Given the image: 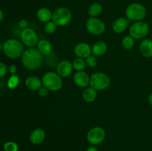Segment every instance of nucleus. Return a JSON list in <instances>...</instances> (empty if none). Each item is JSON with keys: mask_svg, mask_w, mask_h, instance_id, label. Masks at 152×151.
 Listing matches in <instances>:
<instances>
[{"mask_svg": "<svg viewBox=\"0 0 152 151\" xmlns=\"http://www.w3.org/2000/svg\"><path fill=\"white\" fill-rule=\"evenodd\" d=\"M42 54L35 47H28L24 50L22 55V63L26 69L30 70H37L42 62Z\"/></svg>", "mask_w": 152, "mask_h": 151, "instance_id": "f257e3e1", "label": "nucleus"}, {"mask_svg": "<svg viewBox=\"0 0 152 151\" xmlns=\"http://www.w3.org/2000/svg\"><path fill=\"white\" fill-rule=\"evenodd\" d=\"M2 50L7 58L17 59L22 56L24 52L23 44L16 38H9L2 44Z\"/></svg>", "mask_w": 152, "mask_h": 151, "instance_id": "f03ea898", "label": "nucleus"}, {"mask_svg": "<svg viewBox=\"0 0 152 151\" xmlns=\"http://www.w3.org/2000/svg\"><path fill=\"white\" fill-rule=\"evenodd\" d=\"M147 16L146 7L138 2L131 3L126 9V16L129 21H142Z\"/></svg>", "mask_w": 152, "mask_h": 151, "instance_id": "7ed1b4c3", "label": "nucleus"}, {"mask_svg": "<svg viewBox=\"0 0 152 151\" xmlns=\"http://www.w3.org/2000/svg\"><path fill=\"white\" fill-rule=\"evenodd\" d=\"M42 86L51 91H57L62 87V77L57 73L49 71L44 74L42 78Z\"/></svg>", "mask_w": 152, "mask_h": 151, "instance_id": "20e7f679", "label": "nucleus"}, {"mask_svg": "<svg viewBox=\"0 0 152 151\" xmlns=\"http://www.w3.org/2000/svg\"><path fill=\"white\" fill-rule=\"evenodd\" d=\"M72 20V13L66 7H59L53 12L52 21L57 26L68 25Z\"/></svg>", "mask_w": 152, "mask_h": 151, "instance_id": "39448f33", "label": "nucleus"}, {"mask_svg": "<svg viewBox=\"0 0 152 151\" xmlns=\"http://www.w3.org/2000/svg\"><path fill=\"white\" fill-rule=\"evenodd\" d=\"M111 84V79L109 76L102 72H96L90 77L91 87L96 90H106Z\"/></svg>", "mask_w": 152, "mask_h": 151, "instance_id": "423d86ee", "label": "nucleus"}, {"mask_svg": "<svg viewBox=\"0 0 152 151\" xmlns=\"http://www.w3.org/2000/svg\"><path fill=\"white\" fill-rule=\"evenodd\" d=\"M148 33H149V25L143 20L135 22L129 29L130 36L134 39H141L145 38Z\"/></svg>", "mask_w": 152, "mask_h": 151, "instance_id": "0eeeda50", "label": "nucleus"}, {"mask_svg": "<svg viewBox=\"0 0 152 151\" xmlns=\"http://www.w3.org/2000/svg\"><path fill=\"white\" fill-rule=\"evenodd\" d=\"M86 28L88 32L94 36H99L105 30V25L102 20L97 17H90L87 20Z\"/></svg>", "mask_w": 152, "mask_h": 151, "instance_id": "6e6552de", "label": "nucleus"}, {"mask_svg": "<svg viewBox=\"0 0 152 151\" xmlns=\"http://www.w3.org/2000/svg\"><path fill=\"white\" fill-rule=\"evenodd\" d=\"M20 38L22 42L28 47H34L39 42V38L37 33L31 28L22 30L20 33Z\"/></svg>", "mask_w": 152, "mask_h": 151, "instance_id": "1a4fd4ad", "label": "nucleus"}, {"mask_svg": "<svg viewBox=\"0 0 152 151\" xmlns=\"http://www.w3.org/2000/svg\"><path fill=\"white\" fill-rule=\"evenodd\" d=\"M105 138V131L102 127H94L91 129L87 134L88 142L92 145H98L102 143Z\"/></svg>", "mask_w": 152, "mask_h": 151, "instance_id": "9d476101", "label": "nucleus"}, {"mask_svg": "<svg viewBox=\"0 0 152 151\" xmlns=\"http://www.w3.org/2000/svg\"><path fill=\"white\" fill-rule=\"evenodd\" d=\"M73 64L68 60L61 61L57 65H56V73L60 76L61 77L66 78L68 77L72 73Z\"/></svg>", "mask_w": 152, "mask_h": 151, "instance_id": "9b49d317", "label": "nucleus"}, {"mask_svg": "<svg viewBox=\"0 0 152 151\" xmlns=\"http://www.w3.org/2000/svg\"><path fill=\"white\" fill-rule=\"evenodd\" d=\"M74 52L78 58L86 59L92 53L91 47L86 42L79 43L74 47Z\"/></svg>", "mask_w": 152, "mask_h": 151, "instance_id": "f8f14e48", "label": "nucleus"}, {"mask_svg": "<svg viewBox=\"0 0 152 151\" xmlns=\"http://www.w3.org/2000/svg\"><path fill=\"white\" fill-rule=\"evenodd\" d=\"M74 81L79 87H87L90 84V76L85 71H77L74 76Z\"/></svg>", "mask_w": 152, "mask_h": 151, "instance_id": "ddd939ff", "label": "nucleus"}, {"mask_svg": "<svg viewBox=\"0 0 152 151\" xmlns=\"http://www.w3.org/2000/svg\"><path fill=\"white\" fill-rule=\"evenodd\" d=\"M130 21L126 17H120L115 19L112 24V29L117 33H123L129 27Z\"/></svg>", "mask_w": 152, "mask_h": 151, "instance_id": "4468645a", "label": "nucleus"}, {"mask_svg": "<svg viewBox=\"0 0 152 151\" xmlns=\"http://www.w3.org/2000/svg\"><path fill=\"white\" fill-rule=\"evenodd\" d=\"M45 139V131L42 128H36L31 133L29 136L30 142L33 144H39Z\"/></svg>", "mask_w": 152, "mask_h": 151, "instance_id": "2eb2a0df", "label": "nucleus"}, {"mask_svg": "<svg viewBox=\"0 0 152 151\" xmlns=\"http://www.w3.org/2000/svg\"><path fill=\"white\" fill-rule=\"evenodd\" d=\"M140 52L145 58L152 57V39L145 38L142 40L139 46Z\"/></svg>", "mask_w": 152, "mask_h": 151, "instance_id": "dca6fc26", "label": "nucleus"}, {"mask_svg": "<svg viewBox=\"0 0 152 151\" xmlns=\"http://www.w3.org/2000/svg\"><path fill=\"white\" fill-rule=\"evenodd\" d=\"M25 83L27 88L30 90H32V91L38 90L42 85V80L37 76H34L28 77L25 79Z\"/></svg>", "mask_w": 152, "mask_h": 151, "instance_id": "f3484780", "label": "nucleus"}, {"mask_svg": "<svg viewBox=\"0 0 152 151\" xmlns=\"http://www.w3.org/2000/svg\"><path fill=\"white\" fill-rule=\"evenodd\" d=\"M53 13L50 9L47 7H40L37 11V17L38 20L41 22L47 23L52 20Z\"/></svg>", "mask_w": 152, "mask_h": 151, "instance_id": "a211bd4d", "label": "nucleus"}, {"mask_svg": "<svg viewBox=\"0 0 152 151\" xmlns=\"http://www.w3.org/2000/svg\"><path fill=\"white\" fill-rule=\"evenodd\" d=\"M107 51V44L106 43L102 41H96L91 47L92 54L96 57L102 56L106 53Z\"/></svg>", "mask_w": 152, "mask_h": 151, "instance_id": "6ab92c4d", "label": "nucleus"}, {"mask_svg": "<svg viewBox=\"0 0 152 151\" xmlns=\"http://www.w3.org/2000/svg\"><path fill=\"white\" fill-rule=\"evenodd\" d=\"M37 49L42 55H50L53 51V46L48 40L42 39L37 44Z\"/></svg>", "mask_w": 152, "mask_h": 151, "instance_id": "aec40b11", "label": "nucleus"}, {"mask_svg": "<svg viewBox=\"0 0 152 151\" xmlns=\"http://www.w3.org/2000/svg\"><path fill=\"white\" fill-rule=\"evenodd\" d=\"M97 90L92 87H86L83 93V99L87 103H91L94 102L97 96Z\"/></svg>", "mask_w": 152, "mask_h": 151, "instance_id": "412c9836", "label": "nucleus"}, {"mask_svg": "<svg viewBox=\"0 0 152 151\" xmlns=\"http://www.w3.org/2000/svg\"><path fill=\"white\" fill-rule=\"evenodd\" d=\"M102 11V6L99 2H94L89 6L88 13L91 17H96Z\"/></svg>", "mask_w": 152, "mask_h": 151, "instance_id": "4be33fe9", "label": "nucleus"}, {"mask_svg": "<svg viewBox=\"0 0 152 151\" xmlns=\"http://www.w3.org/2000/svg\"><path fill=\"white\" fill-rule=\"evenodd\" d=\"M135 44L134 38L132 36H126L122 40V46L123 48L126 50H131L134 47Z\"/></svg>", "mask_w": 152, "mask_h": 151, "instance_id": "5701e85b", "label": "nucleus"}, {"mask_svg": "<svg viewBox=\"0 0 152 151\" xmlns=\"http://www.w3.org/2000/svg\"><path fill=\"white\" fill-rule=\"evenodd\" d=\"M19 81H20V78H19V76L16 74H13L9 77L7 81V86L9 89H15L18 87L19 84Z\"/></svg>", "mask_w": 152, "mask_h": 151, "instance_id": "b1692460", "label": "nucleus"}, {"mask_svg": "<svg viewBox=\"0 0 152 151\" xmlns=\"http://www.w3.org/2000/svg\"><path fill=\"white\" fill-rule=\"evenodd\" d=\"M72 64L73 68L75 70H77V71H83L86 67V60L82 58H77L76 59H74Z\"/></svg>", "mask_w": 152, "mask_h": 151, "instance_id": "393cba45", "label": "nucleus"}, {"mask_svg": "<svg viewBox=\"0 0 152 151\" xmlns=\"http://www.w3.org/2000/svg\"><path fill=\"white\" fill-rule=\"evenodd\" d=\"M56 29H57V25H56L52 20L45 24V26H44L45 32L47 33L48 34L54 33L56 32Z\"/></svg>", "mask_w": 152, "mask_h": 151, "instance_id": "a878e982", "label": "nucleus"}, {"mask_svg": "<svg viewBox=\"0 0 152 151\" xmlns=\"http://www.w3.org/2000/svg\"><path fill=\"white\" fill-rule=\"evenodd\" d=\"M4 151H19V146L17 144L14 142H5L3 145Z\"/></svg>", "mask_w": 152, "mask_h": 151, "instance_id": "bb28decb", "label": "nucleus"}, {"mask_svg": "<svg viewBox=\"0 0 152 151\" xmlns=\"http://www.w3.org/2000/svg\"><path fill=\"white\" fill-rule=\"evenodd\" d=\"M86 66H88V68H95L97 65L98 61L96 56H94V55H90L88 57H87L86 59Z\"/></svg>", "mask_w": 152, "mask_h": 151, "instance_id": "cd10ccee", "label": "nucleus"}, {"mask_svg": "<svg viewBox=\"0 0 152 151\" xmlns=\"http://www.w3.org/2000/svg\"><path fill=\"white\" fill-rule=\"evenodd\" d=\"M7 67L4 62H0V78H2L7 74Z\"/></svg>", "mask_w": 152, "mask_h": 151, "instance_id": "c85d7f7f", "label": "nucleus"}, {"mask_svg": "<svg viewBox=\"0 0 152 151\" xmlns=\"http://www.w3.org/2000/svg\"><path fill=\"white\" fill-rule=\"evenodd\" d=\"M38 93L41 97H45L48 94V90L44 86H42L38 90Z\"/></svg>", "mask_w": 152, "mask_h": 151, "instance_id": "c756f323", "label": "nucleus"}, {"mask_svg": "<svg viewBox=\"0 0 152 151\" xmlns=\"http://www.w3.org/2000/svg\"><path fill=\"white\" fill-rule=\"evenodd\" d=\"M28 21L26 20V19H22V20H20L19 22V24H18V25H19V28H21L22 30H24V29H26V28H28Z\"/></svg>", "mask_w": 152, "mask_h": 151, "instance_id": "7c9ffc66", "label": "nucleus"}, {"mask_svg": "<svg viewBox=\"0 0 152 151\" xmlns=\"http://www.w3.org/2000/svg\"><path fill=\"white\" fill-rule=\"evenodd\" d=\"M9 72L11 73V75L13 74H16V72H17V68L15 65H11L10 67H9Z\"/></svg>", "mask_w": 152, "mask_h": 151, "instance_id": "2f4dec72", "label": "nucleus"}, {"mask_svg": "<svg viewBox=\"0 0 152 151\" xmlns=\"http://www.w3.org/2000/svg\"><path fill=\"white\" fill-rule=\"evenodd\" d=\"M86 151H98L97 148L94 146V145H91L89 147H88V149L86 150Z\"/></svg>", "mask_w": 152, "mask_h": 151, "instance_id": "473e14b6", "label": "nucleus"}, {"mask_svg": "<svg viewBox=\"0 0 152 151\" xmlns=\"http://www.w3.org/2000/svg\"><path fill=\"white\" fill-rule=\"evenodd\" d=\"M148 103H149V105H151V106H152V93L149 95V96H148Z\"/></svg>", "mask_w": 152, "mask_h": 151, "instance_id": "72a5a7b5", "label": "nucleus"}, {"mask_svg": "<svg viewBox=\"0 0 152 151\" xmlns=\"http://www.w3.org/2000/svg\"><path fill=\"white\" fill-rule=\"evenodd\" d=\"M4 19V13H3L2 10L0 9V22Z\"/></svg>", "mask_w": 152, "mask_h": 151, "instance_id": "f704fd0d", "label": "nucleus"}, {"mask_svg": "<svg viewBox=\"0 0 152 151\" xmlns=\"http://www.w3.org/2000/svg\"><path fill=\"white\" fill-rule=\"evenodd\" d=\"M1 50H2V44H1V43L0 42V51H1Z\"/></svg>", "mask_w": 152, "mask_h": 151, "instance_id": "c9c22d12", "label": "nucleus"}]
</instances>
